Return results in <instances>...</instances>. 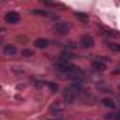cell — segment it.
<instances>
[{"label": "cell", "instance_id": "obj_1", "mask_svg": "<svg viewBox=\"0 0 120 120\" xmlns=\"http://www.w3.org/2000/svg\"><path fill=\"white\" fill-rule=\"evenodd\" d=\"M69 28H71V26H69L68 23H56V24L54 26V30H55L58 34H61V35L67 34Z\"/></svg>", "mask_w": 120, "mask_h": 120}, {"label": "cell", "instance_id": "obj_2", "mask_svg": "<svg viewBox=\"0 0 120 120\" xmlns=\"http://www.w3.org/2000/svg\"><path fill=\"white\" fill-rule=\"evenodd\" d=\"M4 20H6V23H9V24H16V23L20 21V16H19V13H16V11H9V13L4 16Z\"/></svg>", "mask_w": 120, "mask_h": 120}, {"label": "cell", "instance_id": "obj_3", "mask_svg": "<svg viewBox=\"0 0 120 120\" xmlns=\"http://www.w3.org/2000/svg\"><path fill=\"white\" fill-rule=\"evenodd\" d=\"M64 109H65V105H64V103H61V102H55V103H52V105L49 106V113L58 114V113H62Z\"/></svg>", "mask_w": 120, "mask_h": 120}, {"label": "cell", "instance_id": "obj_4", "mask_svg": "<svg viewBox=\"0 0 120 120\" xmlns=\"http://www.w3.org/2000/svg\"><path fill=\"white\" fill-rule=\"evenodd\" d=\"M81 45H82L83 48H90V47H93V38L89 37V35H83V37L81 38Z\"/></svg>", "mask_w": 120, "mask_h": 120}, {"label": "cell", "instance_id": "obj_5", "mask_svg": "<svg viewBox=\"0 0 120 120\" xmlns=\"http://www.w3.org/2000/svg\"><path fill=\"white\" fill-rule=\"evenodd\" d=\"M4 54L6 55H14L16 52H17V48H16V45H11V44H9V45H4Z\"/></svg>", "mask_w": 120, "mask_h": 120}, {"label": "cell", "instance_id": "obj_6", "mask_svg": "<svg viewBox=\"0 0 120 120\" xmlns=\"http://www.w3.org/2000/svg\"><path fill=\"white\" fill-rule=\"evenodd\" d=\"M75 93H72V92H69L68 89L64 92V100L65 102H68V103H74V100H75Z\"/></svg>", "mask_w": 120, "mask_h": 120}, {"label": "cell", "instance_id": "obj_7", "mask_svg": "<svg viewBox=\"0 0 120 120\" xmlns=\"http://www.w3.org/2000/svg\"><path fill=\"white\" fill-rule=\"evenodd\" d=\"M67 89H68L69 92H72V93L76 95V93H79V92L82 90V85H81V83H74V85H71V86L67 88Z\"/></svg>", "mask_w": 120, "mask_h": 120}, {"label": "cell", "instance_id": "obj_8", "mask_svg": "<svg viewBox=\"0 0 120 120\" xmlns=\"http://www.w3.org/2000/svg\"><path fill=\"white\" fill-rule=\"evenodd\" d=\"M34 45H35L37 48H41V49H42V48H45V47L48 45V41L44 40V38H38V40L34 42Z\"/></svg>", "mask_w": 120, "mask_h": 120}, {"label": "cell", "instance_id": "obj_9", "mask_svg": "<svg viewBox=\"0 0 120 120\" xmlns=\"http://www.w3.org/2000/svg\"><path fill=\"white\" fill-rule=\"evenodd\" d=\"M92 68H95V69H98V71H105V69H106V65H105L103 62H100V61H95V62L92 64Z\"/></svg>", "mask_w": 120, "mask_h": 120}, {"label": "cell", "instance_id": "obj_10", "mask_svg": "<svg viewBox=\"0 0 120 120\" xmlns=\"http://www.w3.org/2000/svg\"><path fill=\"white\" fill-rule=\"evenodd\" d=\"M102 103H103L105 106H107V107H110V109H113V107H114V102H113L112 99H109V98H105V99L102 100Z\"/></svg>", "mask_w": 120, "mask_h": 120}, {"label": "cell", "instance_id": "obj_11", "mask_svg": "<svg viewBox=\"0 0 120 120\" xmlns=\"http://www.w3.org/2000/svg\"><path fill=\"white\" fill-rule=\"evenodd\" d=\"M109 48L114 52H120V44H114V42H109Z\"/></svg>", "mask_w": 120, "mask_h": 120}, {"label": "cell", "instance_id": "obj_12", "mask_svg": "<svg viewBox=\"0 0 120 120\" xmlns=\"http://www.w3.org/2000/svg\"><path fill=\"white\" fill-rule=\"evenodd\" d=\"M21 55L23 56H33L34 55V51H31V49H23L21 51Z\"/></svg>", "mask_w": 120, "mask_h": 120}, {"label": "cell", "instance_id": "obj_13", "mask_svg": "<svg viewBox=\"0 0 120 120\" xmlns=\"http://www.w3.org/2000/svg\"><path fill=\"white\" fill-rule=\"evenodd\" d=\"M76 17H78L79 20H82L83 23H86V21H88V16H86V14H83V13H76Z\"/></svg>", "mask_w": 120, "mask_h": 120}, {"label": "cell", "instance_id": "obj_14", "mask_svg": "<svg viewBox=\"0 0 120 120\" xmlns=\"http://www.w3.org/2000/svg\"><path fill=\"white\" fill-rule=\"evenodd\" d=\"M31 13L35 16H47V11H42V10H33Z\"/></svg>", "mask_w": 120, "mask_h": 120}, {"label": "cell", "instance_id": "obj_15", "mask_svg": "<svg viewBox=\"0 0 120 120\" xmlns=\"http://www.w3.org/2000/svg\"><path fill=\"white\" fill-rule=\"evenodd\" d=\"M48 86H49V89H51L52 92H56V90H58V86H56V83H52V82H51V83H48Z\"/></svg>", "mask_w": 120, "mask_h": 120}, {"label": "cell", "instance_id": "obj_16", "mask_svg": "<svg viewBox=\"0 0 120 120\" xmlns=\"http://www.w3.org/2000/svg\"><path fill=\"white\" fill-rule=\"evenodd\" d=\"M116 119H117V120H120V112H119V113H116Z\"/></svg>", "mask_w": 120, "mask_h": 120}, {"label": "cell", "instance_id": "obj_17", "mask_svg": "<svg viewBox=\"0 0 120 120\" xmlns=\"http://www.w3.org/2000/svg\"><path fill=\"white\" fill-rule=\"evenodd\" d=\"M119 89H120V85H119Z\"/></svg>", "mask_w": 120, "mask_h": 120}]
</instances>
